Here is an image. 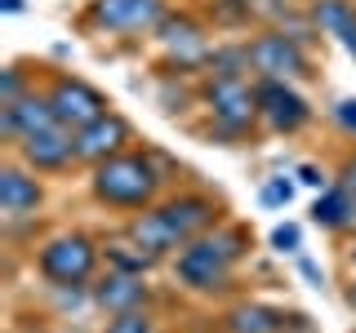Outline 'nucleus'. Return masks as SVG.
<instances>
[{
    "mask_svg": "<svg viewBox=\"0 0 356 333\" xmlns=\"http://www.w3.org/2000/svg\"><path fill=\"white\" fill-rule=\"evenodd\" d=\"M218 218H222V209H218L214 196H205V191H178L170 200H156V205L143 209V214H134V222L125 227V236L161 262V258H170V253H178L187 240L214 231Z\"/></svg>",
    "mask_w": 356,
    "mask_h": 333,
    "instance_id": "f257e3e1",
    "label": "nucleus"
},
{
    "mask_svg": "<svg viewBox=\"0 0 356 333\" xmlns=\"http://www.w3.org/2000/svg\"><path fill=\"white\" fill-rule=\"evenodd\" d=\"M161 160H156L152 151H120L111 155V160L94 164L89 169V191H94L98 205L107 209H120V214H143V209L156 205V196H161Z\"/></svg>",
    "mask_w": 356,
    "mask_h": 333,
    "instance_id": "f03ea898",
    "label": "nucleus"
},
{
    "mask_svg": "<svg viewBox=\"0 0 356 333\" xmlns=\"http://www.w3.org/2000/svg\"><path fill=\"white\" fill-rule=\"evenodd\" d=\"M245 253H250V236L241 227H222L218 222L214 231L187 240L174 253V275L192 293H218V289H227L232 271H236V262Z\"/></svg>",
    "mask_w": 356,
    "mask_h": 333,
    "instance_id": "7ed1b4c3",
    "label": "nucleus"
},
{
    "mask_svg": "<svg viewBox=\"0 0 356 333\" xmlns=\"http://www.w3.org/2000/svg\"><path fill=\"white\" fill-rule=\"evenodd\" d=\"M98 258H103V244L85 231H58L40 244L36 253V271L49 280L54 289H76V284H89L98 271Z\"/></svg>",
    "mask_w": 356,
    "mask_h": 333,
    "instance_id": "20e7f679",
    "label": "nucleus"
},
{
    "mask_svg": "<svg viewBox=\"0 0 356 333\" xmlns=\"http://www.w3.org/2000/svg\"><path fill=\"white\" fill-rule=\"evenodd\" d=\"M200 103H205L214 129L227 138H241L259 125V85H250L245 76H209L200 85Z\"/></svg>",
    "mask_w": 356,
    "mask_h": 333,
    "instance_id": "39448f33",
    "label": "nucleus"
},
{
    "mask_svg": "<svg viewBox=\"0 0 356 333\" xmlns=\"http://www.w3.org/2000/svg\"><path fill=\"white\" fill-rule=\"evenodd\" d=\"M245 53H250V71L259 80H307L312 76L303 40L289 31H259L254 40H245Z\"/></svg>",
    "mask_w": 356,
    "mask_h": 333,
    "instance_id": "423d86ee",
    "label": "nucleus"
},
{
    "mask_svg": "<svg viewBox=\"0 0 356 333\" xmlns=\"http://www.w3.org/2000/svg\"><path fill=\"white\" fill-rule=\"evenodd\" d=\"M44 98H49V107H54V120H58L63 129H85V125H94L98 116H107V98L98 94L89 80H81V76H54L49 89H44Z\"/></svg>",
    "mask_w": 356,
    "mask_h": 333,
    "instance_id": "0eeeda50",
    "label": "nucleus"
},
{
    "mask_svg": "<svg viewBox=\"0 0 356 333\" xmlns=\"http://www.w3.org/2000/svg\"><path fill=\"white\" fill-rule=\"evenodd\" d=\"M165 18V0H89L85 22L111 36H143L156 31Z\"/></svg>",
    "mask_w": 356,
    "mask_h": 333,
    "instance_id": "6e6552de",
    "label": "nucleus"
},
{
    "mask_svg": "<svg viewBox=\"0 0 356 333\" xmlns=\"http://www.w3.org/2000/svg\"><path fill=\"white\" fill-rule=\"evenodd\" d=\"M259 85V120L272 133H298V129H307V120H312V107H307V98L298 94L289 80H254Z\"/></svg>",
    "mask_w": 356,
    "mask_h": 333,
    "instance_id": "1a4fd4ad",
    "label": "nucleus"
},
{
    "mask_svg": "<svg viewBox=\"0 0 356 333\" xmlns=\"http://www.w3.org/2000/svg\"><path fill=\"white\" fill-rule=\"evenodd\" d=\"M18 160L27 164L31 173H63V169H72V164H81L76 160V133L63 129V125L27 133V138H18Z\"/></svg>",
    "mask_w": 356,
    "mask_h": 333,
    "instance_id": "9d476101",
    "label": "nucleus"
},
{
    "mask_svg": "<svg viewBox=\"0 0 356 333\" xmlns=\"http://www.w3.org/2000/svg\"><path fill=\"white\" fill-rule=\"evenodd\" d=\"M129 142H134V125L125 116H116V111H107V116L94 120V125L76 129V160L94 169V164L111 160V155L129 151Z\"/></svg>",
    "mask_w": 356,
    "mask_h": 333,
    "instance_id": "9b49d317",
    "label": "nucleus"
},
{
    "mask_svg": "<svg viewBox=\"0 0 356 333\" xmlns=\"http://www.w3.org/2000/svg\"><path fill=\"white\" fill-rule=\"evenodd\" d=\"M89 298H94V307H98V311H107V316H120V311H138V307H147L152 289H147V280H143V275L107 266L103 280L89 284Z\"/></svg>",
    "mask_w": 356,
    "mask_h": 333,
    "instance_id": "f8f14e48",
    "label": "nucleus"
},
{
    "mask_svg": "<svg viewBox=\"0 0 356 333\" xmlns=\"http://www.w3.org/2000/svg\"><path fill=\"white\" fill-rule=\"evenodd\" d=\"M40 178L27 169V164H5L0 169V218L5 222H22V218H31L40 209Z\"/></svg>",
    "mask_w": 356,
    "mask_h": 333,
    "instance_id": "ddd939ff",
    "label": "nucleus"
},
{
    "mask_svg": "<svg viewBox=\"0 0 356 333\" xmlns=\"http://www.w3.org/2000/svg\"><path fill=\"white\" fill-rule=\"evenodd\" d=\"M156 40L178 58V67L192 62H209V44H205V27L192 14H165L161 27H156Z\"/></svg>",
    "mask_w": 356,
    "mask_h": 333,
    "instance_id": "4468645a",
    "label": "nucleus"
},
{
    "mask_svg": "<svg viewBox=\"0 0 356 333\" xmlns=\"http://www.w3.org/2000/svg\"><path fill=\"white\" fill-rule=\"evenodd\" d=\"M49 125H58V120H54L49 98L36 94V89H31V94L22 98V103L0 107V129H5V138H9V142L27 138V133H40V129H49Z\"/></svg>",
    "mask_w": 356,
    "mask_h": 333,
    "instance_id": "2eb2a0df",
    "label": "nucleus"
},
{
    "mask_svg": "<svg viewBox=\"0 0 356 333\" xmlns=\"http://www.w3.org/2000/svg\"><path fill=\"white\" fill-rule=\"evenodd\" d=\"M312 222L325 231H352L356 227V191L348 182H330L312 205Z\"/></svg>",
    "mask_w": 356,
    "mask_h": 333,
    "instance_id": "dca6fc26",
    "label": "nucleus"
},
{
    "mask_svg": "<svg viewBox=\"0 0 356 333\" xmlns=\"http://www.w3.org/2000/svg\"><path fill=\"white\" fill-rule=\"evenodd\" d=\"M312 22L325 36H339V44L356 58V5L352 0H316L312 5Z\"/></svg>",
    "mask_w": 356,
    "mask_h": 333,
    "instance_id": "f3484780",
    "label": "nucleus"
},
{
    "mask_svg": "<svg viewBox=\"0 0 356 333\" xmlns=\"http://www.w3.org/2000/svg\"><path fill=\"white\" fill-rule=\"evenodd\" d=\"M285 311L267 307V302H236L222 316V329L227 333H285Z\"/></svg>",
    "mask_w": 356,
    "mask_h": 333,
    "instance_id": "a211bd4d",
    "label": "nucleus"
},
{
    "mask_svg": "<svg viewBox=\"0 0 356 333\" xmlns=\"http://www.w3.org/2000/svg\"><path fill=\"white\" fill-rule=\"evenodd\" d=\"M103 253H107V266H116V271H134V275H147L156 258L147 249H138L134 240H107L103 244Z\"/></svg>",
    "mask_w": 356,
    "mask_h": 333,
    "instance_id": "6ab92c4d",
    "label": "nucleus"
},
{
    "mask_svg": "<svg viewBox=\"0 0 356 333\" xmlns=\"http://www.w3.org/2000/svg\"><path fill=\"white\" fill-rule=\"evenodd\" d=\"M103 333H156V329H152L147 307H138V311H120V316H111Z\"/></svg>",
    "mask_w": 356,
    "mask_h": 333,
    "instance_id": "aec40b11",
    "label": "nucleus"
},
{
    "mask_svg": "<svg viewBox=\"0 0 356 333\" xmlns=\"http://www.w3.org/2000/svg\"><path fill=\"white\" fill-rule=\"evenodd\" d=\"M27 94H31V89L22 85V71H18V67H5V76H0V107H14Z\"/></svg>",
    "mask_w": 356,
    "mask_h": 333,
    "instance_id": "412c9836",
    "label": "nucleus"
},
{
    "mask_svg": "<svg viewBox=\"0 0 356 333\" xmlns=\"http://www.w3.org/2000/svg\"><path fill=\"white\" fill-rule=\"evenodd\" d=\"M298 244H303V231H298L294 222H281V227L272 231V249H281V253H298Z\"/></svg>",
    "mask_w": 356,
    "mask_h": 333,
    "instance_id": "4be33fe9",
    "label": "nucleus"
},
{
    "mask_svg": "<svg viewBox=\"0 0 356 333\" xmlns=\"http://www.w3.org/2000/svg\"><path fill=\"white\" fill-rule=\"evenodd\" d=\"M294 200V187L285 182V178H272V182L263 187V205H272V209H281V205H289Z\"/></svg>",
    "mask_w": 356,
    "mask_h": 333,
    "instance_id": "5701e85b",
    "label": "nucleus"
},
{
    "mask_svg": "<svg viewBox=\"0 0 356 333\" xmlns=\"http://www.w3.org/2000/svg\"><path fill=\"white\" fill-rule=\"evenodd\" d=\"M334 120H339L343 133H352V138H356V98H343V103L334 107Z\"/></svg>",
    "mask_w": 356,
    "mask_h": 333,
    "instance_id": "b1692460",
    "label": "nucleus"
},
{
    "mask_svg": "<svg viewBox=\"0 0 356 333\" xmlns=\"http://www.w3.org/2000/svg\"><path fill=\"white\" fill-rule=\"evenodd\" d=\"M298 182H307V187H316V191H325V173H321L316 164H303V169H298Z\"/></svg>",
    "mask_w": 356,
    "mask_h": 333,
    "instance_id": "393cba45",
    "label": "nucleus"
},
{
    "mask_svg": "<svg viewBox=\"0 0 356 333\" xmlns=\"http://www.w3.org/2000/svg\"><path fill=\"white\" fill-rule=\"evenodd\" d=\"M298 271H303V275H307V280H312V284H316V289H321V284H325V271H321V266H316V262H312V258H298Z\"/></svg>",
    "mask_w": 356,
    "mask_h": 333,
    "instance_id": "a878e982",
    "label": "nucleus"
},
{
    "mask_svg": "<svg viewBox=\"0 0 356 333\" xmlns=\"http://www.w3.org/2000/svg\"><path fill=\"white\" fill-rule=\"evenodd\" d=\"M343 182H348L352 191H356V160H348V169H343Z\"/></svg>",
    "mask_w": 356,
    "mask_h": 333,
    "instance_id": "bb28decb",
    "label": "nucleus"
},
{
    "mask_svg": "<svg viewBox=\"0 0 356 333\" xmlns=\"http://www.w3.org/2000/svg\"><path fill=\"white\" fill-rule=\"evenodd\" d=\"M0 5H5V14H18V9H22V0H0Z\"/></svg>",
    "mask_w": 356,
    "mask_h": 333,
    "instance_id": "cd10ccee",
    "label": "nucleus"
},
{
    "mask_svg": "<svg viewBox=\"0 0 356 333\" xmlns=\"http://www.w3.org/2000/svg\"><path fill=\"white\" fill-rule=\"evenodd\" d=\"M343 298H348V307L356 311V280H352V289H348V293H343Z\"/></svg>",
    "mask_w": 356,
    "mask_h": 333,
    "instance_id": "c85d7f7f",
    "label": "nucleus"
},
{
    "mask_svg": "<svg viewBox=\"0 0 356 333\" xmlns=\"http://www.w3.org/2000/svg\"><path fill=\"white\" fill-rule=\"evenodd\" d=\"M352 333H356V329H352Z\"/></svg>",
    "mask_w": 356,
    "mask_h": 333,
    "instance_id": "c756f323",
    "label": "nucleus"
}]
</instances>
